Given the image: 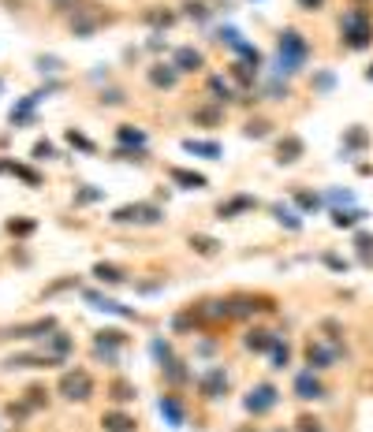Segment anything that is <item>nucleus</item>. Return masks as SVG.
Returning <instances> with one entry per match:
<instances>
[{
	"label": "nucleus",
	"mask_w": 373,
	"mask_h": 432,
	"mask_svg": "<svg viewBox=\"0 0 373 432\" xmlns=\"http://www.w3.org/2000/svg\"><path fill=\"white\" fill-rule=\"evenodd\" d=\"M306 56H310V45L299 30H284L280 41H277V75H295Z\"/></svg>",
	"instance_id": "obj_1"
},
{
	"label": "nucleus",
	"mask_w": 373,
	"mask_h": 432,
	"mask_svg": "<svg viewBox=\"0 0 373 432\" xmlns=\"http://www.w3.org/2000/svg\"><path fill=\"white\" fill-rule=\"evenodd\" d=\"M339 34H344V45L347 48H366L373 41V15L366 8H351L344 19H339Z\"/></svg>",
	"instance_id": "obj_2"
},
{
	"label": "nucleus",
	"mask_w": 373,
	"mask_h": 432,
	"mask_svg": "<svg viewBox=\"0 0 373 432\" xmlns=\"http://www.w3.org/2000/svg\"><path fill=\"white\" fill-rule=\"evenodd\" d=\"M160 220H165V209H160L157 202H135V205L112 209V224H142V227H150V224H160Z\"/></svg>",
	"instance_id": "obj_3"
},
{
	"label": "nucleus",
	"mask_w": 373,
	"mask_h": 432,
	"mask_svg": "<svg viewBox=\"0 0 373 432\" xmlns=\"http://www.w3.org/2000/svg\"><path fill=\"white\" fill-rule=\"evenodd\" d=\"M56 391L68 398V403H86V398L93 395V376L86 369H68V373L60 376Z\"/></svg>",
	"instance_id": "obj_4"
},
{
	"label": "nucleus",
	"mask_w": 373,
	"mask_h": 432,
	"mask_svg": "<svg viewBox=\"0 0 373 432\" xmlns=\"http://www.w3.org/2000/svg\"><path fill=\"white\" fill-rule=\"evenodd\" d=\"M228 369L224 365H213V369H205L202 376H198V395L202 398H209V403H217V398H224L228 395Z\"/></svg>",
	"instance_id": "obj_5"
},
{
	"label": "nucleus",
	"mask_w": 373,
	"mask_h": 432,
	"mask_svg": "<svg viewBox=\"0 0 373 432\" xmlns=\"http://www.w3.org/2000/svg\"><path fill=\"white\" fill-rule=\"evenodd\" d=\"M56 331V317H38V321H30V324H15V328H0V343L4 339H45V336H53Z\"/></svg>",
	"instance_id": "obj_6"
},
{
	"label": "nucleus",
	"mask_w": 373,
	"mask_h": 432,
	"mask_svg": "<svg viewBox=\"0 0 373 432\" xmlns=\"http://www.w3.org/2000/svg\"><path fill=\"white\" fill-rule=\"evenodd\" d=\"M277 403H280V391L272 388V384H254V388L247 391V398H242V406H247V413H254V418L269 413Z\"/></svg>",
	"instance_id": "obj_7"
},
{
	"label": "nucleus",
	"mask_w": 373,
	"mask_h": 432,
	"mask_svg": "<svg viewBox=\"0 0 373 432\" xmlns=\"http://www.w3.org/2000/svg\"><path fill=\"white\" fill-rule=\"evenodd\" d=\"M123 343H127V336H123V331H116V328L97 331V336H93V354H97V358H105L108 365H116L120 346H123Z\"/></svg>",
	"instance_id": "obj_8"
},
{
	"label": "nucleus",
	"mask_w": 373,
	"mask_h": 432,
	"mask_svg": "<svg viewBox=\"0 0 373 432\" xmlns=\"http://www.w3.org/2000/svg\"><path fill=\"white\" fill-rule=\"evenodd\" d=\"M295 398L302 403H317V398H325V384H321V376L314 369H306L295 376Z\"/></svg>",
	"instance_id": "obj_9"
},
{
	"label": "nucleus",
	"mask_w": 373,
	"mask_h": 432,
	"mask_svg": "<svg viewBox=\"0 0 373 432\" xmlns=\"http://www.w3.org/2000/svg\"><path fill=\"white\" fill-rule=\"evenodd\" d=\"M172 63H175V71H180V75H194V71L205 68V56H202V48L183 45V48H175V53H172Z\"/></svg>",
	"instance_id": "obj_10"
},
{
	"label": "nucleus",
	"mask_w": 373,
	"mask_h": 432,
	"mask_svg": "<svg viewBox=\"0 0 373 432\" xmlns=\"http://www.w3.org/2000/svg\"><path fill=\"white\" fill-rule=\"evenodd\" d=\"M336 358H339V346H325V343H310V346H306V365H310L314 373L332 369Z\"/></svg>",
	"instance_id": "obj_11"
},
{
	"label": "nucleus",
	"mask_w": 373,
	"mask_h": 432,
	"mask_svg": "<svg viewBox=\"0 0 373 432\" xmlns=\"http://www.w3.org/2000/svg\"><path fill=\"white\" fill-rule=\"evenodd\" d=\"M53 365H63V361H56L53 354H11L8 361H4V369H53Z\"/></svg>",
	"instance_id": "obj_12"
},
{
	"label": "nucleus",
	"mask_w": 373,
	"mask_h": 432,
	"mask_svg": "<svg viewBox=\"0 0 373 432\" xmlns=\"http://www.w3.org/2000/svg\"><path fill=\"white\" fill-rule=\"evenodd\" d=\"M83 298H86L93 309H101V313H112V317H123V321H135V309L120 306L116 298H105V294H97V291H83Z\"/></svg>",
	"instance_id": "obj_13"
},
{
	"label": "nucleus",
	"mask_w": 373,
	"mask_h": 432,
	"mask_svg": "<svg viewBox=\"0 0 373 432\" xmlns=\"http://www.w3.org/2000/svg\"><path fill=\"white\" fill-rule=\"evenodd\" d=\"M157 410H160V418H165V425H172V428L187 425V410H183V403L175 395H160L157 398Z\"/></svg>",
	"instance_id": "obj_14"
},
{
	"label": "nucleus",
	"mask_w": 373,
	"mask_h": 432,
	"mask_svg": "<svg viewBox=\"0 0 373 432\" xmlns=\"http://www.w3.org/2000/svg\"><path fill=\"white\" fill-rule=\"evenodd\" d=\"M153 90H175V82H180V71H175V63H153L150 71H145Z\"/></svg>",
	"instance_id": "obj_15"
},
{
	"label": "nucleus",
	"mask_w": 373,
	"mask_h": 432,
	"mask_svg": "<svg viewBox=\"0 0 373 432\" xmlns=\"http://www.w3.org/2000/svg\"><path fill=\"white\" fill-rule=\"evenodd\" d=\"M254 205H257V197H250V194H235V197H228V202H220L217 216H220V220H235V216L250 212Z\"/></svg>",
	"instance_id": "obj_16"
},
{
	"label": "nucleus",
	"mask_w": 373,
	"mask_h": 432,
	"mask_svg": "<svg viewBox=\"0 0 373 432\" xmlns=\"http://www.w3.org/2000/svg\"><path fill=\"white\" fill-rule=\"evenodd\" d=\"M168 179L183 190H205L209 187V179L202 172H190V168H168Z\"/></svg>",
	"instance_id": "obj_17"
},
{
	"label": "nucleus",
	"mask_w": 373,
	"mask_h": 432,
	"mask_svg": "<svg viewBox=\"0 0 373 432\" xmlns=\"http://www.w3.org/2000/svg\"><path fill=\"white\" fill-rule=\"evenodd\" d=\"M101 428L105 432H135L138 421L127 410H108V413H101Z\"/></svg>",
	"instance_id": "obj_18"
},
{
	"label": "nucleus",
	"mask_w": 373,
	"mask_h": 432,
	"mask_svg": "<svg viewBox=\"0 0 373 432\" xmlns=\"http://www.w3.org/2000/svg\"><path fill=\"white\" fill-rule=\"evenodd\" d=\"M242 343H247V351H254V354H269L272 343H277V331H269V328H250Z\"/></svg>",
	"instance_id": "obj_19"
},
{
	"label": "nucleus",
	"mask_w": 373,
	"mask_h": 432,
	"mask_svg": "<svg viewBox=\"0 0 373 432\" xmlns=\"http://www.w3.org/2000/svg\"><path fill=\"white\" fill-rule=\"evenodd\" d=\"M302 153H306V145H302L299 135H284V138L277 142V160H280V164H295Z\"/></svg>",
	"instance_id": "obj_20"
},
{
	"label": "nucleus",
	"mask_w": 373,
	"mask_h": 432,
	"mask_svg": "<svg viewBox=\"0 0 373 432\" xmlns=\"http://www.w3.org/2000/svg\"><path fill=\"white\" fill-rule=\"evenodd\" d=\"M209 93H213V101L217 105H232L239 101V93L232 86V78H224V75H209Z\"/></svg>",
	"instance_id": "obj_21"
},
{
	"label": "nucleus",
	"mask_w": 373,
	"mask_h": 432,
	"mask_svg": "<svg viewBox=\"0 0 373 432\" xmlns=\"http://www.w3.org/2000/svg\"><path fill=\"white\" fill-rule=\"evenodd\" d=\"M71 346H75V339L68 336V331H53V336H45V354H53L56 361H63V358H68L71 354Z\"/></svg>",
	"instance_id": "obj_22"
},
{
	"label": "nucleus",
	"mask_w": 373,
	"mask_h": 432,
	"mask_svg": "<svg viewBox=\"0 0 373 432\" xmlns=\"http://www.w3.org/2000/svg\"><path fill=\"white\" fill-rule=\"evenodd\" d=\"M183 149H187V153H194V157H205V160H220L224 157L220 142H205V138H187Z\"/></svg>",
	"instance_id": "obj_23"
},
{
	"label": "nucleus",
	"mask_w": 373,
	"mask_h": 432,
	"mask_svg": "<svg viewBox=\"0 0 373 432\" xmlns=\"http://www.w3.org/2000/svg\"><path fill=\"white\" fill-rule=\"evenodd\" d=\"M190 120L198 123V127H220L224 123V105H202V108H194L190 112Z\"/></svg>",
	"instance_id": "obj_24"
},
{
	"label": "nucleus",
	"mask_w": 373,
	"mask_h": 432,
	"mask_svg": "<svg viewBox=\"0 0 373 432\" xmlns=\"http://www.w3.org/2000/svg\"><path fill=\"white\" fill-rule=\"evenodd\" d=\"M116 142L127 145V149H145V130H142V127H131V123H123V127H116Z\"/></svg>",
	"instance_id": "obj_25"
},
{
	"label": "nucleus",
	"mask_w": 373,
	"mask_h": 432,
	"mask_svg": "<svg viewBox=\"0 0 373 432\" xmlns=\"http://www.w3.org/2000/svg\"><path fill=\"white\" fill-rule=\"evenodd\" d=\"M93 276L101 279V284H108V287H120V284H127V272L120 269V264H93Z\"/></svg>",
	"instance_id": "obj_26"
},
{
	"label": "nucleus",
	"mask_w": 373,
	"mask_h": 432,
	"mask_svg": "<svg viewBox=\"0 0 373 432\" xmlns=\"http://www.w3.org/2000/svg\"><path fill=\"white\" fill-rule=\"evenodd\" d=\"M160 373H165V380H168V384H175V388H180V384H187V380H190L187 365H183L180 358H168L165 365H160Z\"/></svg>",
	"instance_id": "obj_27"
},
{
	"label": "nucleus",
	"mask_w": 373,
	"mask_h": 432,
	"mask_svg": "<svg viewBox=\"0 0 373 432\" xmlns=\"http://www.w3.org/2000/svg\"><path fill=\"white\" fill-rule=\"evenodd\" d=\"M108 398H112V403H120V406L135 403V384H127V380H112V384H108Z\"/></svg>",
	"instance_id": "obj_28"
},
{
	"label": "nucleus",
	"mask_w": 373,
	"mask_h": 432,
	"mask_svg": "<svg viewBox=\"0 0 373 432\" xmlns=\"http://www.w3.org/2000/svg\"><path fill=\"white\" fill-rule=\"evenodd\" d=\"M272 216H277V224H284L287 231H299V227H302L299 212L291 209V205H284V202H277V205H272Z\"/></svg>",
	"instance_id": "obj_29"
},
{
	"label": "nucleus",
	"mask_w": 373,
	"mask_h": 432,
	"mask_svg": "<svg viewBox=\"0 0 373 432\" xmlns=\"http://www.w3.org/2000/svg\"><path fill=\"white\" fill-rule=\"evenodd\" d=\"M362 220H366L362 209H336L332 212V227H354V224H362Z\"/></svg>",
	"instance_id": "obj_30"
},
{
	"label": "nucleus",
	"mask_w": 373,
	"mask_h": 432,
	"mask_svg": "<svg viewBox=\"0 0 373 432\" xmlns=\"http://www.w3.org/2000/svg\"><path fill=\"white\" fill-rule=\"evenodd\" d=\"M97 23H101V19H97V15H90V11L83 8V15H78V19H71V30H75V38H90L93 30H97Z\"/></svg>",
	"instance_id": "obj_31"
},
{
	"label": "nucleus",
	"mask_w": 373,
	"mask_h": 432,
	"mask_svg": "<svg viewBox=\"0 0 373 432\" xmlns=\"http://www.w3.org/2000/svg\"><path fill=\"white\" fill-rule=\"evenodd\" d=\"M190 250L194 254H202V257H213L220 250V242L213 235H190Z\"/></svg>",
	"instance_id": "obj_32"
},
{
	"label": "nucleus",
	"mask_w": 373,
	"mask_h": 432,
	"mask_svg": "<svg viewBox=\"0 0 373 432\" xmlns=\"http://www.w3.org/2000/svg\"><path fill=\"white\" fill-rule=\"evenodd\" d=\"M366 145H369V135H366L362 127H351L347 135H344V157L354 153V149H366Z\"/></svg>",
	"instance_id": "obj_33"
},
{
	"label": "nucleus",
	"mask_w": 373,
	"mask_h": 432,
	"mask_svg": "<svg viewBox=\"0 0 373 432\" xmlns=\"http://www.w3.org/2000/svg\"><path fill=\"white\" fill-rule=\"evenodd\" d=\"M228 75L239 82V86H254V75H257V68H250V63H242V60H235L232 68H228Z\"/></svg>",
	"instance_id": "obj_34"
},
{
	"label": "nucleus",
	"mask_w": 373,
	"mask_h": 432,
	"mask_svg": "<svg viewBox=\"0 0 373 432\" xmlns=\"http://www.w3.org/2000/svg\"><path fill=\"white\" fill-rule=\"evenodd\" d=\"M142 19L150 23V26H157V30H165V26H172V23H175V11H165V8H150V11L142 15Z\"/></svg>",
	"instance_id": "obj_35"
},
{
	"label": "nucleus",
	"mask_w": 373,
	"mask_h": 432,
	"mask_svg": "<svg viewBox=\"0 0 373 432\" xmlns=\"http://www.w3.org/2000/svg\"><path fill=\"white\" fill-rule=\"evenodd\" d=\"M8 172H11V175H19L26 187H41V175L30 168V164H15V160H8Z\"/></svg>",
	"instance_id": "obj_36"
},
{
	"label": "nucleus",
	"mask_w": 373,
	"mask_h": 432,
	"mask_svg": "<svg viewBox=\"0 0 373 432\" xmlns=\"http://www.w3.org/2000/svg\"><path fill=\"white\" fill-rule=\"evenodd\" d=\"M269 354H272V369H284V365L291 361V346H287V339L277 336V343H272V351H269Z\"/></svg>",
	"instance_id": "obj_37"
},
{
	"label": "nucleus",
	"mask_w": 373,
	"mask_h": 432,
	"mask_svg": "<svg viewBox=\"0 0 373 432\" xmlns=\"http://www.w3.org/2000/svg\"><path fill=\"white\" fill-rule=\"evenodd\" d=\"M235 53H239V60H242V63H250V68H262V53H257L254 45L239 41V45H235Z\"/></svg>",
	"instance_id": "obj_38"
},
{
	"label": "nucleus",
	"mask_w": 373,
	"mask_h": 432,
	"mask_svg": "<svg viewBox=\"0 0 373 432\" xmlns=\"http://www.w3.org/2000/svg\"><path fill=\"white\" fill-rule=\"evenodd\" d=\"M112 160H131V164H145V149H127V145H120V149H112Z\"/></svg>",
	"instance_id": "obj_39"
},
{
	"label": "nucleus",
	"mask_w": 373,
	"mask_h": 432,
	"mask_svg": "<svg viewBox=\"0 0 373 432\" xmlns=\"http://www.w3.org/2000/svg\"><path fill=\"white\" fill-rule=\"evenodd\" d=\"M105 190L101 187H83V190H75V205H93V202H101Z\"/></svg>",
	"instance_id": "obj_40"
},
{
	"label": "nucleus",
	"mask_w": 373,
	"mask_h": 432,
	"mask_svg": "<svg viewBox=\"0 0 373 432\" xmlns=\"http://www.w3.org/2000/svg\"><path fill=\"white\" fill-rule=\"evenodd\" d=\"M354 246H359V257H362V261H373V235L359 231V235H354Z\"/></svg>",
	"instance_id": "obj_41"
},
{
	"label": "nucleus",
	"mask_w": 373,
	"mask_h": 432,
	"mask_svg": "<svg viewBox=\"0 0 373 432\" xmlns=\"http://www.w3.org/2000/svg\"><path fill=\"white\" fill-rule=\"evenodd\" d=\"M295 205H299L302 212H310V209H321V197L310 194V190H299V194H295Z\"/></svg>",
	"instance_id": "obj_42"
},
{
	"label": "nucleus",
	"mask_w": 373,
	"mask_h": 432,
	"mask_svg": "<svg viewBox=\"0 0 373 432\" xmlns=\"http://www.w3.org/2000/svg\"><path fill=\"white\" fill-rule=\"evenodd\" d=\"M217 41L228 45V48H235V45L242 41V34H239V30H232V26H220V30H217Z\"/></svg>",
	"instance_id": "obj_43"
},
{
	"label": "nucleus",
	"mask_w": 373,
	"mask_h": 432,
	"mask_svg": "<svg viewBox=\"0 0 373 432\" xmlns=\"http://www.w3.org/2000/svg\"><path fill=\"white\" fill-rule=\"evenodd\" d=\"M8 231L11 235H19V239H26V235H34V220H8Z\"/></svg>",
	"instance_id": "obj_44"
},
{
	"label": "nucleus",
	"mask_w": 373,
	"mask_h": 432,
	"mask_svg": "<svg viewBox=\"0 0 373 432\" xmlns=\"http://www.w3.org/2000/svg\"><path fill=\"white\" fill-rule=\"evenodd\" d=\"M150 351H153V358H157L160 365H165L168 358H175V354H172V346H168L165 339H153V343H150Z\"/></svg>",
	"instance_id": "obj_45"
},
{
	"label": "nucleus",
	"mask_w": 373,
	"mask_h": 432,
	"mask_svg": "<svg viewBox=\"0 0 373 432\" xmlns=\"http://www.w3.org/2000/svg\"><path fill=\"white\" fill-rule=\"evenodd\" d=\"M30 413H34V410H30L26 398H23V403H11V406H8V418H11V421H26Z\"/></svg>",
	"instance_id": "obj_46"
},
{
	"label": "nucleus",
	"mask_w": 373,
	"mask_h": 432,
	"mask_svg": "<svg viewBox=\"0 0 373 432\" xmlns=\"http://www.w3.org/2000/svg\"><path fill=\"white\" fill-rule=\"evenodd\" d=\"M68 142H71L75 149H83V153H93V149H97V145H93L86 135H78V130H68Z\"/></svg>",
	"instance_id": "obj_47"
},
{
	"label": "nucleus",
	"mask_w": 373,
	"mask_h": 432,
	"mask_svg": "<svg viewBox=\"0 0 373 432\" xmlns=\"http://www.w3.org/2000/svg\"><path fill=\"white\" fill-rule=\"evenodd\" d=\"M269 135V123L265 120H250L247 123V138H265Z\"/></svg>",
	"instance_id": "obj_48"
},
{
	"label": "nucleus",
	"mask_w": 373,
	"mask_h": 432,
	"mask_svg": "<svg viewBox=\"0 0 373 432\" xmlns=\"http://www.w3.org/2000/svg\"><path fill=\"white\" fill-rule=\"evenodd\" d=\"M56 157V145L53 142H38L34 145V160H53Z\"/></svg>",
	"instance_id": "obj_49"
},
{
	"label": "nucleus",
	"mask_w": 373,
	"mask_h": 432,
	"mask_svg": "<svg viewBox=\"0 0 373 432\" xmlns=\"http://www.w3.org/2000/svg\"><path fill=\"white\" fill-rule=\"evenodd\" d=\"M26 403H30V410H41L45 406V388H26Z\"/></svg>",
	"instance_id": "obj_50"
},
{
	"label": "nucleus",
	"mask_w": 373,
	"mask_h": 432,
	"mask_svg": "<svg viewBox=\"0 0 373 432\" xmlns=\"http://www.w3.org/2000/svg\"><path fill=\"white\" fill-rule=\"evenodd\" d=\"M295 428H299V432H325V428H321V421H317V418H310V413H306V418H299V421H295Z\"/></svg>",
	"instance_id": "obj_51"
},
{
	"label": "nucleus",
	"mask_w": 373,
	"mask_h": 432,
	"mask_svg": "<svg viewBox=\"0 0 373 432\" xmlns=\"http://www.w3.org/2000/svg\"><path fill=\"white\" fill-rule=\"evenodd\" d=\"M183 15H187V19L205 23V19H209V8H205V4H187V11H183Z\"/></svg>",
	"instance_id": "obj_52"
},
{
	"label": "nucleus",
	"mask_w": 373,
	"mask_h": 432,
	"mask_svg": "<svg viewBox=\"0 0 373 432\" xmlns=\"http://www.w3.org/2000/svg\"><path fill=\"white\" fill-rule=\"evenodd\" d=\"M123 90H101V105H123Z\"/></svg>",
	"instance_id": "obj_53"
},
{
	"label": "nucleus",
	"mask_w": 373,
	"mask_h": 432,
	"mask_svg": "<svg viewBox=\"0 0 373 432\" xmlns=\"http://www.w3.org/2000/svg\"><path fill=\"white\" fill-rule=\"evenodd\" d=\"M332 82H336V78H332L329 71H321V75L314 78V90H321V93H329V90H332Z\"/></svg>",
	"instance_id": "obj_54"
},
{
	"label": "nucleus",
	"mask_w": 373,
	"mask_h": 432,
	"mask_svg": "<svg viewBox=\"0 0 373 432\" xmlns=\"http://www.w3.org/2000/svg\"><path fill=\"white\" fill-rule=\"evenodd\" d=\"M269 97H272V101H284V97H287V86H280V82H269Z\"/></svg>",
	"instance_id": "obj_55"
},
{
	"label": "nucleus",
	"mask_w": 373,
	"mask_h": 432,
	"mask_svg": "<svg viewBox=\"0 0 373 432\" xmlns=\"http://www.w3.org/2000/svg\"><path fill=\"white\" fill-rule=\"evenodd\" d=\"M295 4H299L302 11H321V8H325V0H295Z\"/></svg>",
	"instance_id": "obj_56"
},
{
	"label": "nucleus",
	"mask_w": 373,
	"mask_h": 432,
	"mask_svg": "<svg viewBox=\"0 0 373 432\" xmlns=\"http://www.w3.org/2000/svg\"><path fill=\"white\" fill-rule=\"evenodd\" d=\"M329 202H336V205H351V194H347V190H332V194H329Z\"/></svg>",
	"instance_id": "obj_57"
},
{
	"label": "nucleus",
	"mask_w": 373,
	"mask_h": 432,
	"mask_svg": "<svg viewBox=\"0 0 373 432\" xmlns=\"http://www.w3.org/2000/svg\"><path fill=\"white\" fill-rule=\"evenodd\" d=\"M38 68H41V71H60V60H53V56L45 60V56H41V60H38Z\"/></svg>",
	"instance_id": "obj_58"
},
{
	"label": "nucleus",
	"mask_w": 373,
	"mask_h": 432,
	"mask_svg": "<svg viewBox=\"0 0 373 432\" xmlns=\"http://www.w3.org/2000/svg\"><path fill=\"white\" fill-rule=\"evenodd\" d=\"M366 82H373V68H369V71H366Z\"/></svg>",
	"instance_id": "obj_59"
},
{
	"label": "nucleus",
	"mask_w": 373,
	"mask_h": 432,
	"mask_svg": "<svg viewBox=\"0 0 373 432\" xmlns=\"http://www.w3.org/2000/svg\"><path fill=\"white\" fill-rule=\"evenodd\" d=\"M4 168H8V164H4V160H0V172H4Z\"/></svg>",
	"instance_id": "obj_60"
},
{
	"label": "nucleus",
	"mask_w": 373,
	"mask_h": 432,
	"mask_svg": "<svg viewBox=\"0 0 373 432\" xmlns=\"http://www.w3.org/2000/svg\"><path fill=\"white\" fill-rule=\"evenodd\" d=\"M242 432H254V428H242Z\"/></svg>",
	"instance_id": "obj_61"
},
{
	"label": "nucleus",
	"mask_w": 373,
	"mask_h": 432,
	"mask_svg": "<svg viewBox=\"0 0 373 432\" xmlns=\"http://www.w3.org/2000/svg\"><path fill=\"white\" fill-rule=\"evenodd\" d=\"M354 4H362V0H354Z\"/></svg>",
	"instance_id": "obj_62"
}]
</instances>
